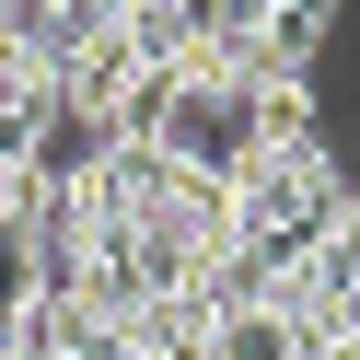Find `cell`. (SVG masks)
<instances>
[{
    "label": "cell",
    "mask_w": 360,
    "mask_h": 360,
    "mask_svg": "<svg viewBox=\"0 0 360 360\" xmlns=\"http://www.w3.org/2000/svg\"><path fill=\"white\" fill-rule=\"evenodd\" d=\"M221 186H233L244 256H279V244H302L314 221L349 210V163H337V140H267V151H244Z\"/></svg>",
    "instance_id": "1"
},
{
    "label": "cell",
    "mask_w": 360,
    "mask_h": 360,
    "mask_svg": "<svg viewBox=\"0 0 360 360\" xmlns=\"http://www.w3.org/2000/svg\"><path fill=\"white\" fill-rule=\"evenodd\" d=\"M198 360H302V326H290V314H267V302L210 314V349H198Z\"/></svg>",
    "instance_id": "2"
},
{
    "label": "cell",
    "mask_w": 360,
    "mask_h": 360,
    "mask_svg": "<svg viewBox=\"0 0 360 360\" xmlns=\"http://www.w3.org/2000/svg\"><path fill=\"white\" fill-rule=\"evenodd\" d=\"M349 221H360V174H349Z\"/></svg>",
    "instance_id": "3"
}]
</instances>
